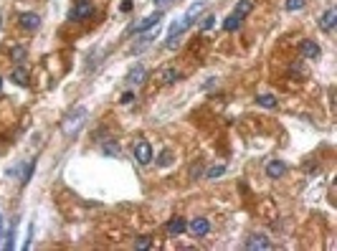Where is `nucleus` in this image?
I'll return each mask as SVG.
<instances>
[{"label": "nucleus", "mask_w": 337, "mask_h": 251, "mask_svg": "<svg viewBox=\"0 0 337 251\" xmlns=\"http://www.w3.org/2000/svg\"><path fill=\"white\" fill-rule=\"evenodd\" d=\"M84 122H87V107H76V109L64 119V124H61V132H64L66 137H71V135H76V132L81 130Z\"/></svg>", "instance_id": "f257e3e1"}, {"label": "nucleus", "mask_w": 337, "mask_h": 251, "mask_svg": "<svg viewBox=\"0 0 337 251\" xmlns=\"http://www.w3.org/2000/svg\"><path fill=\"white\" fill-rule=\"evenodd\" d=\"M92 15H94V3H92V0H76L71 13H69L71 20H87Z\"/></svg>", "instance_id": "f03ea898"}, {"label": "nucleus", "mask_w": 337, "mask_h": 251, "mask_svg": "<svg viewBox=\"0 0 337 251\" xmlns=\"http://www.w3.org/2000/svg\"><path fill=\"white\" fill-rule=\"evenodd\" d=\"M135 160H137L140 165H150V162H152V145L147 142V140H140V142L135 145Z\"/></svg>", "instance_id": "7ed1b4c3"}, {"label": "nucleus", "mask_w": 337, "mask_h": 251, "mask_svg": "<svg viewBox=\"0 0 337 251\" xmlns=\"http://www.w3.org/2000/svg\"><path fill=\"white\" fill-rule=\"evenodd\" d=\"M243 246H246L248 251H269V249H271V241H269L264 234H251Z\"/></svg>", "instance_id": "20e7f679"}, {"label": "nucleus", "mask_w": 337, "mask_h": 251, "mask_svg": "<svg viewBox=\"0 0 337 251\" xmlns=\"http://www.w3.org/2000/svg\"><path fill=\"white\" fill-rule=\"evenodd\" d=\"M185 28H191V26H188V20H185V18L170 26V31H167V49H173V46L178 44V41H180V33H183Z\"/></svg>", "instance_id": "39448f33"}, {"label": "nucleus", "mask_w": 337, "mask_h": 251, "mask_svg": "<svg viewBox=\"0 0 337 251\" xmlns=\"http://www.w3.org/2000/svg\"><path fill=\"white\" fill-rule=\"evenodd\" d=\"M160 20H162V10H155L152 15H147L144 20H140V23H137L132 31H135V33H147V31H150L152 26H157Z\"/></svg>", "instance_id": "423d86ee"}, {"label": "nucleus", "mask_w": 337, "mask_h": 251, "mask_svg": "<svg viewBox=\"0 0 337 251\" xmlns=\"http://www.w3.org/2000/svg\"><path fill=\"white\" fill-rule=\"evenodd\" d=\"M188 231H191L193 236H205L210 231V223H208V218H193L191 223H188Z\"/></svg>", "instance_id": "0eeeda50"}, {"label": "nucleus", "mask_w": 337, "mask_h": 251, "mask_svg": "<svg viewBox=\"0 0 337 251\" xmlns=\"http://www.w3.org/2000/svg\"><path fill=\"white\" fill-rule=\"evenodd\" d=\"M155 76H157V81H160V84H175V81L180 79V74H178V69H175V66H162Z\"/></svg>", "instance_id": "6e6552de"}, {"label": "nucleus", "mask_w": 337, "mask_h": 251, "mask_svg": "<svg viewBox=\"0 0 337 251\" xmlns=\"http://www.w3.org/2000/svg\"><path fill=\"white\" fill-rule=\"evenodd\" d=\"M337 26V10L335 8H327L322 15H320V28L322 31H332Z\"/></svg>", "instance_id": "1a4fd4ad"}, {"label": "nucleus", "mask_w": 337, "mask_h": 251, "mask_svg": "<svg viewBox=\"0 0 337 251\" xmlns=\"http://www.w3.org/2000/svg\"><path fill=\"white\" fill-rule=\"evenodd\" d=\"M287 173V165L282 160H269L266 162V178H282Z\"/></svg>", "instance_id": "9d476101"}, {"label": "nucleus", "mask_w": 337, "mask_h": 251, "mask_svg": "<svg viewBox=\"0 0 337 251\" xmlns=\"http://www.w3.org/2000/svg\"><path fill=\"white\" fill-rule=\"evenodd\" d=\"M299 53L304 58H317L322 51H320V46L314 44V41H302V44H299Z\"/></svg>", "instance_id": "9b49d317"}, {"label": "nucleus", "mask_w": 337, "mask_h": 251, "mask_svg": "<svg viewBox=\"0 0 337 251\" xmlns=\"http://www.w3.org/2000/svg\"><path fill=\"white\" fill-rule=\"evenodd\" d=\"M38 26H41V18L36 13H23V15H20V28H23V31H36Z\"/></svg>", "instance_id": "f8f14e48"}, {"label": "nucleus", "mask_w": 337, "mask_h": 251, "mask_svg": "<svg viewBox=\"0 0 337 251\" xmlns=\"http://www.w3.org/2000/svg\"><path fill=\"white\" fill-rule=\"evenodd\" d=\"M185 228H188V223H185L183 218H173L170 223H167V226H165V231H167V234H170V236H180V234L185 231Z\"/></svg>", "instance_id": "ddd939ff"}, {"label": "nucleus", "mask_w": 337, "mask_h": 251, "mask_svg": "<svg viewBox=\"0 0 337 251\" xmlns=\"http://www.w3.org/2000/svg\"><path fill=\"white\" fill-rule=\"evenodd\" d=\"M254 5H256V0H239L234 15H236V18H243V15H248L251 10H254Z\"/></svg>", "instance_id": "4468645a"}, {"label": "nucleus", "mask_w": 337, "mask_h": 251, "mask_svg": "<svg viewBox=\"0 0 337 251\" xmlns=\"http://www.w3.org/2000/svg\"><path fill=\"white\" fill-rule=\"evenodd\" d=\"M144 79H147V69H144L142 64H137V66L130 71V76H127V81H130V84H142Z\"/></svg>", "instance_id": "2eb2a0df"}, {"label": "nucleus", "mask_w": 337, "mask_h": 251, "mask_svg": "<svg viewBox=\"0 0 337 251\" xmlns=\"http://www.w3.org/2000/svg\"><path fill=\"white\" fill-rule=\"evenodd\" d=\"M26 56H28L26 46H10V58L13 61H18V64H20V61H26Z\"/></svg>", "instance_id": "dca6fc26"}, {"label": "nucleus", "mask_w": 337, "mask_h": 251, "mask_svg": "<svg viewBox=\"0 0 337 251\" xmlns=\"http://www.w3.org/2000/svg\"><path fill=\"white\" fill-rule=\"evenodd\" d=\"M13 81L18 84V87H28V71L26 69H15L13 71Z\"/></svg>", "instance_id": "f3484780"}, {"label": "nucleus", "mask_w": 337, "mask_h": 251, "mask_svg": "<svg viewBox=\"0 0 337 251\" xmlns=\"http://www.w3.org/2000/svg\"><path fill=\"white\" fill-rule=\"evenodd\" d=\"M256 101L261 104V107H266V109L277 107V97H274V94H259V97H256Z\"/></svg>", "instance_id": "a211bd4d"}, {"label": "nucleus", "mask_w": 337, "mask_h": 251, "mask_svg": "<svg viewBox=\"0 0 337 251\" xmlns=\"http://www.w3.org/2000/svg\"><path fill=\"white\" fill-rule=\"evenodd\" d=\"M226 173V165H213V167H210V170L205 173V178H210V180H216V178H221Z\"/></svg>", "instance_id": "6ab92c4d"}, {"label": "nucleus", "mask_w": 337, "mask_h": 251, "mask_svg": "<svg viewBox=\"0 0 337 251\" xmlns=\"http://www.w3.org/2000/svg\"><path fill=\"white\" fill-rule=\"evenodd\" d=\"M239 26H241V18H236V15L226 18V23H223V28H226V31H236Z\"/></svg>", "instance_id": "aec40b11"}, {"label": "nucleus", "mask_w": 337, "mask_h": 251, "mask_svg": "<svg viewBox=\"0 0 337 251\" xmlns=\"http://www.w3.org/2000/svg\"><path fill=\"white\" fill-rule=\"evenodd\" d=\"M284 8L287 10H299V8H304V0H287Z\"/></svg>", "instance_id": "412c9836"}, {"label": "nucleus", "mask_w": 337, "mask_h": 251, "mask_svg": "<svg viewBox=\"0 0 337 251\" xmlns=\"http://www.w3.org/2000/svg\"><path fill=\"white\" fill-rule=\"evenodd\" d=\"M173 162V152L170 150H165L162 155H160V160H157V165H162V167H167V165H170Z\"/></svg>", "instance_id": "4be33fe9"}, {"label": "nucleus", "mask_w": 337, "mask_h": 251, "mask_svg": "<svg viewBox=\"0 0 337 251\" xmlns=\"http://www.w3.org/2000/svg\"><path fill=\"white\" fill-rule=\"evenodd\" d=\"M135 249H150V236H140L135 241Z\"/></svg>", "instance_id": "5701e85b"}, {"label": "nucleus", "mask_w": 337, "mask_h": 251, "mask_svg": "<svg viewBox=\"0 0 337 251\" xmlns=\"http://www.w3.org/2000/svg\"><path fill=\"white\" fill-rule=\"evenodd\" d=\"M213 26H216V15H208V18L203 20V23H200V28H203V31H208V28H213Z\"/></svg>", "instance_id": "b1692460"}, {"label": "nucleus", "mask_w": 337, "mask_h": 251, "mask_svg": "<svg viewBox=\"0 0 337 251\" xmlns=\"http://www.w3.org/2000/svg\"><path fill=\"white\" fill-rule=\"evenodd\" d=\"M119 152V148H117V145H112V142H107V145H104V155H117Z\"/></svg>", "instance_id": "393cba45"}, {"label": "nucleus", "mask_w": 337, "mask_h": 251, "mask_svg": "<svg viewBox=\"0 0 337 251\" xmlns=\"http://www.w3.org/2000/svg\"><path fill=\"white\" fill-rule=\"evenodd\" d=\"M132 101H135V94H132V92H124V94H122V104H132Z\"/></svg>", "instance_id": "a878e982"}, {"label": "nucleus", "mask_w": 337, "mask_h": 251, "mask_svg": "<svg viewBox=\"0 0 337 251\" xmlns=\"http://www.w3.org/2000/svg\"><path fill=\"white\" fill-rule=\"evenodd\" d=\"M13 239H15V228H10V234H8V241H5V249H13Z\"/></svg>", "instance_id": "bb28decb"}, {"label": "nucleus", "mask_w": 337, "mask_h": 251, "mask_svg": "<svg viewBox=\"0 0 337 251\" xmlns=\"http://www.w3.org/2000/svg\"><path fill=\"white\" fill-rule=\"evenodd\" d=\"M124 13H127V10H132V0H122V5H119Z\"/></svg>", "instance_id": "cd10ccee"}, {"label": "nucleus", "mask_w": 337, "mask_h": 251, "mask_svg": "<svg viewBox=\"0 0 337 251\" xmlns=\"http://www.w3.org/2000/svg\"><path fill=\"white\" fill-rule=\"evenodd\" d=\"M157 5H167V3H173V0H155Z\"/></svg>", "instance_id": "c85d7f7f"}, {"label": "nucleus", "mask_w": 337, "mask_h": 251, "mask_svg": "<svg viewBox=\"0 0 337 251\" xmlns=\"http://www.w3.org/2000/svg\"><path fill=\"white\" fill-rule=\"evenodd\" d=\"M0 239H3V216H0Z\"/></svg>", "instance_id": "c756f323"}, {"label": "nucleus", "mask_w": 337, "mask_h": 251, "mask_svg": "<svg viewBox=\"0 0 337 251\" xmlns=\"http://www.w3.org/2000/svg\"><path fill=\"white\" fill-rule=\"evenodd\" d=\"M0 92H3V79H0Z\"/></svg>", "instance_id": "7c9ffc66"}]
</instances>
